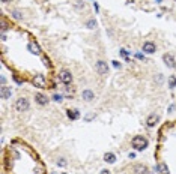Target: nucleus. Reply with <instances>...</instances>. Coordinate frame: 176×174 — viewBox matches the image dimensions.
I'll return each instance as SVG.
<instances>
[{
	"instance_id": "1",
	"label": "nucleus",
	"mask_w": 176,
	"mask_h": 174,
	"mask_svg": "<svg viewBox=\"0 0 176 174\" xmlns=\"http://www.w3.org/2000/svg\"><path fill=\"white\" fill-rule=\"evenodd\" d=\"M148 144H149V141H148V138H145L143 135H136L134 138L131 140V146L139 152L145 150L148 147Z\"/></svg>"
},
{
	"instance_id": "2",
	"label": "nucleus",
	"mask_w": 176,
	"mask_h": 174,
	"mask_svg": "<svg viewBox=\"0 0 176 174\" xmlns=\"http://www.w3.org/2000/svg\"><path fill=\"white\" fill-rule=\"evenodd\" d=\"M15 110L18 111V113H24V111H27L29 108H30V102H29V99L27 98H18L17 101H15Z\"/></svg>"
},
{
	"instance_id": "3",
	"label": "nucleus",
	"mask_w": 176,
	"mask_h": 174,
	"mask_svg": "<svg viewBox=\"0 0 176 174\" xmlns=\"http://www.w3.org/2000/svg\"><path fill=\"white\" fill-rule=\"evenodd\" d=\"M32 84L35 87H38V89H45L47 87V80H45V77L42 74H36L32 78Z\"/></svg>"
},
{
	"instance_id": "4",
	"label": "nucleus",
	"mask_w": 176,
	"mask_h": 174,
	"mask_svg": "<svg viewBox=\"0 0 176 174\" xmlns=\"http://www.w3.org/2000/svg\"><path fill=\"white\" fill-rule=\"evenodd\" d=\"M59 80H60V83H63V84H71L72 83V74H71L69 71L63 69L59 72Z\"/></svg>"
},
{
	"instance_id": "5",
	"label": "nucleus",
	"mask_w": 176,
	"mask_h": 174,
	"mask_svg": "<svg viewBox=\"0 0 176 174\" xmlns=\"http://www.w3.org/2000/svg\"><path fill=\"white\" fill-rule=\"evenodd\" d=\"M27 50H29V53H30V54H33V56H41V54H42L41 47H39V44L35 42V41H32V42H29V44H27Z\"/></svg>"
},
{
	"instance_id": "6",
	"label": "nucleus",
	"mask_w": 176,
	"mask_h": 174,
	"mask_svg": "<svg viewBox=\"0 0 176 174\" xmlns=\"http://www.w3.org/2000/svg\"><path fill=\"white\" fill-rule=\"evenodd\" d=\"M163 62H164L166 66H167V68H170V69H175V68H176L175 57H173L172 54H169V53H166L164 56H163Z\"/></svg>"
},
{
	"instance_id": "7",
	"label": "nucleus",
	"mask_w": 176,
	"mask_h": 174,
	"mask_svg": "<svg viewBox=\"0 0 176 174\" xmlns=\"http://www.w3.org/2000/svg\"><path fill=\"white\" fill-rule=\"evenodd\" d=\"M95 68H96V72L99 75H107V72H108V66H107V63L104 60H98Z\"/></svg>"
},
{
	"instance_id": "8",
	"label": "nucleus",
	"mask_w": 176,
	"mask_h": 174,
	"mask_svg": "<svg viewBox=\"0 0 176 174\" xmlns=\"http://www.w3.org/2000/svg\"><path fill=\"white\" fill-rule=\"evenodd\" d=\"M157 51V45L153 44L152 41H146L145 44H143V53H146V54H153Z\"/></svg>"
},
{
	"instance_id": "9",
	"label": "nucleus",
	"mask_w": 176,
	"mask_h": 174,
	"mask_svg": "<svg viewBox=\"0 0 176 174\" xmlns=\"http://www.w3.org/2000/svg\"><path fill=\"white\" fill-rule=\"evenodd\" d=\"M0 96H2V99H11L12 89L8 87V86H2V89H0Z\"/></svg>"
},
{
	"instance_id": "10",
	"label": "nucleus",
	"mask_w": 176,
	"mask_h": 174,
	"mask_svg": "<svg viewBox=\"0 0 176 174\" xmlns=\"http://www.w3.org/2000/svg\"><path fill=\"white\" fill-rule=\"evenodd\" d=\"M158 122H160V116L153 113V114H151V116L148 117V120H146V125H148V128H153V126H155Z\"/></svg>"
},
{
	"instance_id": "11",
	"label": "nucleus",
	"mask_w": 176,
	"mask_h": 174,
	"mask_svg": "<svg viewBox=\"0 0 176 174\" xmlns=\"http://www.w3.org/2000/svg\"><path fill=\"white\" fill-rule=\"evenodd\" d=\"M35 101H36V104H39V105L48 104V98L44 93H35Z\"/></svg>"
},
{
	"instance_id": "12",
	"label": "nucleus",
	"mask_w": 176,
	"mask_h": 174,
	"mask_svg": "<svg viewBox=\"0 0 176 174\" xmlns=\"http://www.w3.org/2000/svg\"><path fill=\"white\" fill-rule=\"evenodd\" d=\"M82 98L84 101H87V102H90L92 99H95V93L92 90H89V89H86V90H83L82 93Z\"/></svg>"
},
{
	"instance_id": "13",
	"label": "nucleus",
	"mask_w": 176,
	"mask_h": 174,
	"mask_svg": "<svg viewBox=\"0 0 176 174\" xmlns=\"http://www.w3.org/2000/svg\"><path fill=\"white\" fill-rule=\"evenodd\" d=\"M134 171H136V174H148L149 173L148 167H146V165H141V164H137V165L134 167Z\"/></svg>"
},
{
	"instance_id": "14",
	"label": "nucleus",
	"mask_w": 176,
	"mask_h": 174,
	"mask_svg": "<svg viewBox=\"0 0 176 174\" xmlns=\"http://www.w3.org/2000/svg\"><path fill=\"white\" fill-rule=\"evenodd\" d=\"M66 116L71 120H77V119H80V111L78 110H68L66 111Z\"/></svg>"
},
{
	"instance_id": "15",
	"label": "nucleus",
	"mask_w": 176,
	"mask_h": 174,
	"mask_svg": "<svg viewBox=\"0 0 176 174\" xmlns=\"http://www.w3.org/2000/svg\"><path fill=\"white\" fill-rule=\"evenodd\" d=\"M104 161L108 162V164H115V162H116V155H115V153H111V152H108V153L104 155Z\"/></svg>"
},
{
	"instance_id": "16",
	"label": "nucleus",
	"mask_w": 176,
	"mask_h": 174,
	"mask_svg": "<svg viewBox=\"0 0 176 174\" xmlns=\"http://www.w3.org/2000/svg\"><path fill=\"white\" fill-rule=\"evenodd\" d=\"M157 171L160 174H169V167H167L164 162H160L157 165Z\"/></svg>"
},
{
	"instance_id": "17",
	"label": "nucleus",
	"mask_w": 176,
	"mask_h": 174,
	"mask_svg": "<svg viewBox=\"0 0 176 174\" xmlns=\"http://www.w3.org/2000/svg\"><path fill=\"white\" fill-rule=\"evenodd\" d=\"M11 15H12V18H15V20H23V12L20 11V9H12Z\"/></svg>"
},
{
	"instance_id": "18",
	"label": "nucleus",
	"mask_w": 176,
	"mask_h": 174,
	"mask_svg": "<svg viewBox=\"0 0 176 174\" xmlns=\"http://www.w3.org/2000/svg\"><path fill=\"white\" fill-rule=\"evenodd\" d=\"M167 84H169V89H172V90L175 89V87H176V77H175V75H170V77H169Z\"/></svg>"
},
{
	"instance_id": "19",
	"label": "nucleus",
	"mask_w": 176,
	"mask_h": 174,
	"mask_svg": "<svg viewBox=\"0 0 176 174\" xmlns=\"http://www.w3.org/2000/svg\"><path fill=\"white\" fill-rule=\"evenodd\" d=\"M119 53H120V56L125 59V60H129V53L127 51V50H125V48H122V50H120Z\"/></svg>"
},
{
	"instance_id": "20",
	"label": "nucleus",
	"mask_w": 176,
	"mask_h": 174,
	"mask_svg": "<svg viewBox=\"0 0 176 174\" xmlns=\"http://www.w3.org/2000/svg\"><path fill=\"white\" fill-rule=\"evenodd\" d=\"M56 164H57L59 167H66V159H65V158H59L57 161H56Z\"/></svg>"
},
{
	"instance_id": "21",
	"label": "nucleus",
	"mask_w": 176,
	"mask_h": 174,
	"mask_svg": "<svg viewBox=\"0 0 176 174\" xmlns=\"http://www.w3.org/2000/svg\"><path fill=\"white\" fill-rule=\"evenodd\" d=\"M86 26H87V29H95V27H96V21L92 18V20H89V21L86 23Z\"/></svg>"
},
{
	"instance_id": "22",
	"label": "nucleus",
	"mask_w": 176,
	"mask_h": 174,
	"mask_svg": "<svg viewBox=\"0 0 176 174\" xmlns=\"http://www.w3.org/2000/svg\"><path fill=\"white\" fill-rule=\"evenodd\" d=\"M53 101H56V102H62V95L54 93V95H53Z\"/></svg>"
},
{
	"instance_id": "23",
	"label": "nucleus",
	"mask_w": 176,
	"mask_h": 174,
	"mask_svg": "<svg viewBox=\"0 0 176 174\" xmlns=\"http://www.w3.org/2000/svg\"><path fill=\"white\" fill-rule=\"evenodd\" d=\"M111 63H113V68H116V69H120V68H122V65H120L117 60H113Z\"/></svg>"
},
{
	"instance_id": "24",
	"label": "nucleus",
	"mask_w": 176,
	"mask_h": 174,
	"mask_svg": "<svg viewBox=\"0 0 176 174\" xmlns=\"http://www.w3.org/2000/svg\"><path fill=\"white\" fill-rule=\"evenodd\" d=\"M42 62H44V65H45L47 68H50V66H51V65H50V60H48L47 57H42Z\"/></svg>"
},
{
	"instance_id": "25",
	"label": "nucleus",
	"mask_w": 176,
	"mask_h": 174,
	"mask_svg": "<svg viewBox=\"0 0 176 174\" xmlns=\"http://www.w3.org/2000/svg\"><path fill=\"white\" fill-rule=\"evenodd\" d=\"M75 8H78V9H80V8H83V9H84V3H83V2H77Z\"/></svg>"
},
{
	"instance_id": "26",
	"label": "nucleus",
	"mask_w": 176,
	"mask_h": 174,
	"mask_svg": "<svg viewBox=\"0 0 176 174\" xmlns=\"http://www.w3.org/2000/svg\"><path fill=\"white\" fill-rule=\"evenodd\" d=\"M136 57L139 59V60H145V56H143V54H140V53H137V54H136Z\"/></svg>"
},
{
	"instance_id": "27",
	"label": "nucleus",
	"mask_w": 176,
	"mask_h": 174,
	"mask_svg": "<svg viewBox=\"0 0 176 174\" xmlns=\"http://www.w3.org/2000/svg\"><path fill=\"white\" fill-rule=\"evenodd\" d=\"M94 117H95V114H87V116H86V120L89 122V120H92Z\"/></svg>"
},
{
	"instance_id": "28",
	"label": "nucleus",
	"mask_w": 176,
	"mask_h": 174,
	"mask_svg": "<svg viewBox=\"0 0 176 174\" xmlns=\"http://www.w3.org/2000/svg\"><path fill=\"white\" fill-rule=\"evenodd\" d=\"M94 8H95V11H96V12L99 11V6H98V3H96V2H94Z\"/></svg>"
},
{
	"instance_id": "29",
	"label": "nucleus",
	"mask_w": 176,
	"mask_h": 174,
	"mask_svg": "<svg viewBox=\"0 0 176 174\" xmlns=\"http://www.w3.org/2000/svg\"><path fill=\"white\" fill-rule=\"evenodd\" d=\"M99 174H111V173H110L108 170H101V173H99Z\"/></svg>"
},
{
	"instance_id": "30",
	"label": "nucleus",
	"mask_w": 176,
	"mask_h": 174,
	"mask_svg": "<svg viewBox=\"0 0 176 174\" xmlns=\"http://www.w3.org/2000/svg\"><path fill=\"white\" fill-rule=\"evenodd\" d=\"M42 173V168H41V167H38V168H36V174H41Z\"/></svg>"
},
{
	"instance_id": "31",
	"label": "nucleus",
	"mask_w": 176,
	"mask_h": 174,
	"mask_svg": "<svg viewBox=\"0 0 176 174\" xmlns=\"http://www.w3.org/2000/svg\"><path fill=\"white\" fill-rule=\"evenodd\" d=\"M14 80H15L17 83H18V84H21V83H23L21 80H20V78H18V77H14Z\"/></svg>"
},
{
	"instance_id": "32",
	"label": "nucleus",
	"mask_w": 176,
	"mask_h": 174,
	"mask_svg": "<svg viewBox=\"0 0 176 174\" xmlns=\"http://www.w3.org/2000/svg\"><path fill=\"white\" fill-rule=\"evenodd\" d=\"M2 41H6V33H2Z\"/></svg>"
},
{
	"instance_id": "33",
	"label": "nucleus",
	"mask_w": 176,
	"mask_h": 174,
	"mask_svg": "<svg viewBox=\"0 0 176 174\" xmlns=\"http://www.w3.org/2000/svg\"><path fill=\"white\" fill-rule=\"evenodd\" d=\"M5 83H6V78H5V77H2V86H5Z\"/></svg>"
},
{
	"instance_id": "34",
	"label": "nucleus",
	"mask_w": 176,
	"mask_h": 174,
	"mask_svg": "<svg viewBox=\"0 0 176 174\" xmlns=\"http://www.w3.org/2000/svg\"><path fill=\"white\" fill-rule=\"evenodd\" d=\"M3 3H9V2H12V0H2Z\"/></svg>"
},
{
	"instance_id": "35",
	"label": "nucleus",
	"mask_w": 176,
	"mask_h": 174,
	"mask_svg": "<svg viewBox=\"0 0 176 174\" xmlns=\"http://www.w3.org/2000/svg\"><path fill=\"white\" fill-rule=\"evenodd\" d=\"M148 174H153V173H152V171H149V173H148Z\"/></svg>"
},
{
	"instance_id": "36",
	"label": "nucleus",
	"mask_w": 176,
	"mask_h": 174,
	"mask_svg": "<svg viewBox=\"0 0 176 174\" xmlns=\"http://www.w3.org/2000/svg\"><path fill=\"white\" fill-rule=\"evenodd\" d=\"M63 174H66V173H63Z\"/></svg>"
},
{
	"instance_id": "37",
	"label": "nucleus",
	"mask_w": 176,
	"mask_h": 174,
	"mask_svg": "<svg viewBox=\"0 0 176 174\" xmlns=\"http://www.w3.org/2000/svg\"><path fill=\"white\" fill-rule=\"evenodd\" d=\"M175 2H176V0H175Z\"/></svg>"
}]
</instances>
